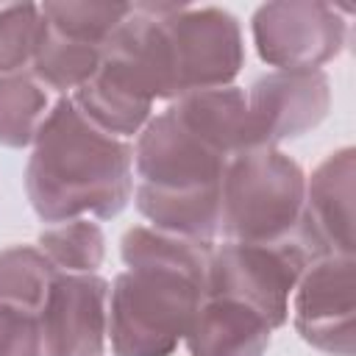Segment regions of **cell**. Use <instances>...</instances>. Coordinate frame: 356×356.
I'll use <instances>...</instances> for the list:
<instances>
[{
	"mask_svg": "<svg viewBox=\"0 0 356 356\" xmlns=\"http://www.w3.org/2000/svg\"><path fill=\"white\" fill-rule=\"evenodd\" d=\"M211 242L134 225L120 239L128 270L108 289L114 356H172L206 298Z\"/></svg>",
	"mask_w": 356,
	"mask_h": 356,
	"instance_id": "cell-1",
	"label": "cell"
},
{
	"mask_svg": "<svg viewBox=\"0 0 356 356\" xmlns=\"http://www.w3.org/2000/svg\"><path fill=\"white\" fill-rule=\"evenodd\" d=\"M25 192L47 225L117 217L134 195V145L89 122L72 97L47 111L25 167Z\"/></svg>",
	"mask_w": 356,
	"mask_h": 356,
	"instance_id": "cell-2",
	"label": "cell"
},
{
	"mask_svg": "<svg viewBox=\"0 0 356 356\" xmlns=\"http://www.w3.org/2000/svg\"><path fill=\"white\" fill-rule=\"evenodd\" d=\"M225 164V156L200 142L164 108L147 120L134 145V203L150 228L214 242L220 234Z\"/></svg>",
	"mask_w": 356,
	"mask_h": 356,
	"instance_id": "cell-3",
	"label": "cell"
},
{
	"mask_svg": "<svg viewBox=\"0 0 356 356\" xmlns=\"http://www.w3.org/2000/svg\"><path fill=\"white\" fill-rule=\"evenodd\" d=\"M164 6L131 3L128 17L108 36L95 75L70 95L78 111L111 136L139 134L156 100H175Z\"/></svg>",
	"mask_w": 356,
	"mask_h": 356,
	"instance_id": "cell-4",
	"label": "cell"
},
{
	"mask_svg": "<svg viewBox=\"0 0 356 356\" xmlns=\"http://www.w3.org/2000/svg\"><path fill=\"white\" fill-rule=\"evenodd\" d=\"M306 175L281 147L259 145L228 159L220 186L225 242H281L300 231Z\"/></svg>",
	"mask_w": 356,
	"mask_h": 356,
	"instance_id": "cell-5",
	"label": "cell"
},
{
	"mask_svg": "<svg viewBox=\"0 0 356 356\" xmlns=\"http://www.w3.org/2000/svg\"><path fill=\"white\" fill-rule=\"evenodd\" d=\"M320 259L303 231L281 242H222L211 250L206 295L234 298L259 312L270 328L289 317V295L303 270Z\"/></svg>",
	"mask_w": 356,
	"mask_h": 356,
	"instance_id": "cell-6",
	"label": "cell"
},
{
	"mask_svg": "<svg viewBox=\"0 0 356 356\" xmlns=\"http://www.w3.org/2000/svg\"><path fill=\"white\" fill-rule=\"evenodd\" d=\"M164 31L172 58L175 100L189 92L234 86L245 67V42L239 19L220 6L164 8Z\"/></svg>",
	"mask_w": 356,
	"mask_h": 356,
	"instance_id": "cell-7",
	"label": "cell"
},
{
	"mask_svg": "<svg viewBox=\"0 0 356 356\" xmlns=\"http://www.w3.org/2000/svg\"><path fill=\"white\" fill-rule=\"evenodd\" d=\"M253 44L264 64L298 72L320 70L348 42V19L337 6L312 0L264 3L250 17Z\"/></svg>",
	"mask_w": 356,
	"mask_h": 356,
	"instance_id": "cell-8",
	"label": "cell"
},
{
	"mask_svg": "<svg viewBox=\"0 0 356 356\" xmlns=\"http://www.w3.org/2000/svg\"><path fill=\"white\" fill-rule=\"evenodd\" d=\"M292 323L300 339L328 356H353L356 339V264L353 256L314 259L295 292Z\"/></svg>",
	"mask_w": 356,
	"mask_h": 356,
	"instance_id": "cell-9",
	"label": "cell"
},
{
	"mask_svg": "<svg viewBox=\"0 0 356 356\" xmlns=\"http://www.w3.org/2000/svg\"><path fill=\"white\" fill-rule=\"evenodd\" d=\"M108 289L97 273H58L39 312L44 356H103Z\"/></svg>",
	"mask_w": 356,
	"mask_h": 356,
	"instance_id": "cell-10",
	"label": "cell"
},
{
	"mask_svg": "<svg viewBox=\"0 0 356 356\" xmlns=\"http://www.w3.org/2000/svg\"><path fill=\"white\" fill-rule=\"evenodd\" d=\"M245 95L256 147H278L284 139L309 134L331 108V81L323 70H275L256 78Z\"/></svg>",
	"mask_w": 356,
	"mask_h": 356,
	"instance_id": "cell-11",
	"label": "cell"
},
{
	"mask_svg": "<svg viewBox=\"0 0 356 356\" xmlns=\"http://www.w3.org/2000/svg\"><path fill=\"white\" fill-rule=\"evenodd\" d=\"M353 175L356 150L328 153L306 178L300 231L317 256H353Z\"/></svg>",
	"mask_w": 356,
	"mask_h": 356,
	"instance_id": "cell-12",
	"label": "cell"
},
{
	"mask_svg": "<svg viewBox=\"0 0 356 356\" xmlns=\"http://www.w3.org/2000/svg\"><path fill=\"white\" fill-rule=\"evenodd\" d=\"M273 328L250 306L206 295L184 337L189 356H264Z\"/></svg>",
	"mask_w": 356,
	"mask_h": 356,
	"instance_id": "cell-13",
	"label": "cell"
},
{
	"mask_svg": "<svg viewBox=\"0 0 356 356\" xmlns=\"http://www.w3.org/2000/svg\"><path fill=\"white\" fill-rule=\"evenodd\" d=\"M167 108L186 131H192L200 142H206L211 150H217L225 159L248 147H256L248 95L239 86L189 92L172 100Z\"/></svg>",
	"mask_w": 356,
	"mask_h": 356,
	"instance_id": "cell-14",
	"label": "cell"
},
{
	"mask_svg": "<svg viewBox=\"0 0 356 356\" xmlns=\"http://www.w3.org/2000/svg\"><path fill=\"white\" fill-rule=\"evenodd\" d=\"M58 270L36 245L0 250V312L39 317Z\"/></svg>",
	"mask_w": 356,
	"mask_h": 356,
	"instance_id": "cell-15",
	"label": "cell"
},
{
	"mask_svg": "<svg viewBox=\"0 0 356 356\" xmlns=\"http://www.w3.org/2000/svg\"><path fill=\"white\" fill-rule=\"evenodd\" d=\"M100 56H103V47L67 39V36L56 33L42 19L39 44H36L33 58H31V75L44 89H56L61 95L75 92L78 86H83L95 75Z\"/></svg>",
	"mask_w": 356,
	"mask_h": 356,
	"instance_id": "cell-16",
	"label": "cell"
},
{
	"mask_svg": "<svg viewBox=\"0 0 356 356\" xmlns=\"http://www.w3.org/2000/svg\"><path fill=\"white\" fill-rule=\"evenodd\" d=\"M47 106V89L31 72L0 75V145L11 150L33 145Z\"/></svg>",
	"mask_w": 356,
	"mask_h": 356,
	"instance_id": "cell-17",
	"label": "cell"
},
{
	"mask_svg": "<svg viewBox=\"0 0 356 356\" xmlns=\"http://www.w3.org/2000/svg\"><path fill=\"white\" fill-rule=\"evenodd\" d=\"M36 248L58 273H97L106 259L103 228L83 217L47 225L39 234Z\"/></svg>",
	"mask_w": 356,
	"mask_h": 356,
	"instance_id": "cell-18",
	"label": "cell"
},
{
	"mask_svg": "<svg viewBox=\"0 0 356 356\" xmlns=\"http://www.w3.org/2000/svg\"><path fill=\"white\" fill-rule=\"evenodd\" d=\"M42 19L61 36L106 47L108 36L128 17L131 3H42Z\"/></svg>",
	"mask_w": 356,
	"mask_h": 356,
	"instance_id": "cell-19",
	"label": "cell"
},
{
	"mask_svg": "<svg viewBox=\"0 0 356 356\" xmlns=\"http://www.w3.org/2000/svg\"><path fill=\"white\" fill-rule=\"evenodd\" d=\"M42 33L36 3H0V75L22 72L31 64Z\"/></svg>",
	"mask_w": 356,
	"mask_h": 356,
	"instance_id": "cell-20",
	"label": "cell"
},
{
	"mask_svg": "<svg viewBox=\"0 0 356 356\" xmlns=\"http://www.w3.org/2000/svg\"><path fill=\"white\" fill-rule=\"evenodd\" d=\"M0 356H44L39 317L0 312Z\"/></svg>",
	"mask_w": 356,
	"mask_h": 356,
	"instance_id": "cell-21",
	"label": "cell"
}]
</instances>
